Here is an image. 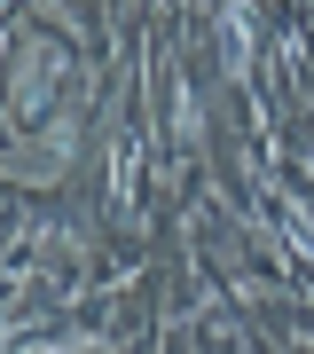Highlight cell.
<instances>
[{
  "label": "cell",
  "mask_w": 314,
  "mask_h": 354,
  "mask_svg": "<svg viewBox=\"0 0 314 354\" xmlns=\"http://www.w3.org/2000/svg\"><path fill=\"white\" fill-rule=\"evenodd\" d=\"M48 354H55V346H48Z\"/></svg>",
  "instance_id": "6da1fadb"
}]
</instances>
